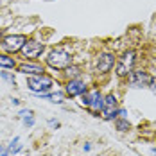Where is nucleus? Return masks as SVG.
Returning <instances> with one entry per match:
<instances>
[{
	"mask_svg": "<svg viewBox=\"0 0 156 156\" xmlns=\"http://www.w3.org/2000/svg\"><path fill=\"white\" fill-rule=\"evenodd\" d=\"M102 111H104V119L106 120H111L119 115V109H117V97L113 94H109L104 97V106H102Z\"/></svg>",
	"mask_w": 156,
	"mask_h": 156,
	"instance_id": "obj_6",
	"label": "nucleus"
},
{
	"mask_svg": "<svg viewBox=\"0 0 156 156\" xmlns=\"http://www.w3.org/2000/svg\"><path fill=\"white\" fill-rule=\"evenodd\" d=\"M27 86L34 94H45L52 88V77L47 74H38V76H31L27 79Z\"/></svg>",
	"mask_w": 156,
	"mask_h": 156,
	"instance_id": "obj_2",
	"label": "nucleus"
},
{
	"mask_svg": "<svg viewBox=\"0 0 156 156\" xmlns=\"http://www.w3.org/2000/svg\"><path fill=\"white\" fill-rule=\"evenodd\" d=\"M90 95V108L94 109V111H99V109H102V106H104V97L99 94L97 90L95 92H92Z\"/></svg>",
	"mask_w": 156,
	"mask_h": 156,
	"instance_id": "obj_11",
	"label": "nucleus"
},
{
	"mask_svg": "<svg viewBox=\"0 0 156 156\" xmlns=\"http://www.w3.org/2000/svg\"><path fill=\"white\" fill-rule=\"evenodd\" d=\"M43 43H38V41H34V40H29L23 47H22V56L25 58V59H32V58H38L41 52H43Z\"/></svg>",
	"mask_w": 156,
	"mask_h": 156,
	"instance_id": "obj_5",
	"label": "nucleus"
},
{
	"mask_svg": "<svg viewBox=\"0 0 156 156\" xmlns=\"http://www.w3.org/2000/svg\"><path fill=\"white\" fill-rule=\"evenodd\" d=\"M135 56H136L135 50H127V52H124V56L120 58V61L117 65V74L120 77H124V76H127L131 72V68L135 65Z\"/></svg>",
	"mask_w": 156,
	"mask_h": 156,
	"instance_id": "obj_4",
	"label": "nucleus"
},
{
	"mask_svg": "<svg viewBox=\"0 0 156 156\" xmlns=\"http://www.w3.org/2000/svg\"><path fill=\"white\" fill-rule=\"evenodd\" d=\"M151 90H153V92L156 94V77H154V79H151Z\"/></svg>",
	"mask_w": 156,
	"mask_h": 156,
	"instance_id": "obj_20",
	"label": "nucleus"
},
{
	"mask_svg": "<svg viewBox=\"0 0 156 156\" xmlns=\"http://www.w3.org/2000/svg\"><path fill=\"white\" fill-rule=\"evenodd\" d=\"M18 140H20V138H18V136H16L15 140L11 142V145H9V153H18V151H20V149H22V145H20V144H18Z\"/></svg>",
	"mask_w": 156,
	"mask_h": 156,
	"instance_id": "obj_13",
	"label": "nucleus"
},
{
	"mask_svg": "<svg viewBox=\"0 0 156 156\" xmlns=\"http://www.w3.org/2000/svg\"><path fill=\"white\" fill-rule=\"evenodd\" d=\"M23 124L27 126V127H31V126L34 124V120H32V117H29V119H23Z\"/></svg>",
	"mask_w": 156,
	"mask_h": 156,
	"instance_id": "obj_18",
	"label": "nucleus"
},
{
	"mask_svg": "<svg viewBox=\"0 0 156 156\" xmlns=\"http://www.w3.org/2000/svg\"><path fill=\"white\" fill-rule=\"evenodd\" d=\"M7 153H9V149H5L4 145H0V156H7Z\"/></svg>",
	"mask_w": 156,
	"mask_h": 156,
	"instance_id": "obj_19",
	"label": "nucleus"
},
{
	"mask_svg": "<svg viewBox=\"0 0 156 156\" xmlns=\"http://www.w3.org/2000/svg\"><path fill=\"white\" fill-rule=\"evenodd\" d=\"M0 66H5V68H13L15 66V59L5 56V54H0Z\"/></svg>",
	"mask_w": 156,
	"mask_h": 156,
	"instance_id": "obj_12",
	"label": "nucleus"
},
{
	"mask_svg": "<svg viewBox=\"0 0 156 156\" xmlns=\"http://www.w3.org/2000/svg\"><path fill=\"white\" fill-rule=\"evenodd\" d=\"M81 104L90 108V95H88V94H83V97H81Z\"/></svg>",
	"mask_w": 156,
	"mask_h": 156,
	"instance_id": "obj_15",
	"label": "nucleus"
},
{
	"mask_svg": "<svg viewBox=\"0 0 156 156\" xmlns=\"http://www.w3.org/2000/svg\"><path fill=\"white\" fill-rule=\"evenodd\" d=\"M113 63H115V56L109 54V52H104V54H101V56L97 58L95 68H97V72L104 74V72H109V70L113 68Z\"/></svg>",
	"mask_w": 156,
	"mask_h": 156,
	"instance_id": "obj_7",
	"label": "nucleus"
},
{
	"mask_svg": "<svg viewBox=\"0 0 156 156\" xmlns=\"http://www.w3.org/2000/svg\"><path fill=\"white\" fill-rule=\"evenodd\" d=\"M47 65L48 66H52V68H58V70H61V68H68V66L72 65V56L61 47L54 48V50L47 56Z\"/></svg>",
	"mask_w": 156,
	"mask_h": 156,
	"instance_id": "obj_1",
	"label": "nucleus"
},
{
	"mask_svg": "<svg viewBox=\"0 0 156 156\" xmlns=\"http://www.w3.org/2000/svg\"><path fill=\"white\" fill-rule=\"evenodd\" d=\"M27 43V38L23 36V34H15V36H7V38H4V41H2V47L5 48L7 52H18V50H22V47Z\"/></svg>",
	"mask_w": 156,
	"mask_h": 156,
	"instance_id": "obj_3",
	"label": "nucleus"
},
{
	"mask_svg": "<svg viewBox=\"0 0 156 156\" xmlns=\"http://www.w3.org/2000/svg\"><path fill=\"white\" fill-rule=\"evenodd\" d=\"M20 117H22V119H29V117H32V111L31 109H22V111H20Z\"/></svg>",
	"mask_w": 156,
	"mask_h": 156,
	"instance_id": "obj_17",
	"label": "nucleus"
},
{
	"mask_svg": "<svg viewBox=\"0 0 156 156\" xmlns=\"http://www.w3.org/2000/svg\"><path fill=\"white\" fill-rule=\"evenodd\" d=\"M147 83H151V77L145 74V72H135L133 77H131V84L135 88H140V86H145Z\"/></svg>",
	"mask_w": 156,
	"mask_h": 156,
	"instance_id": "obj_10",
	"label": "nucleus"
},
{
	"mask_svg": "<svg viewBox=\"0 0 156 156\" xmlns=\"http://www.w3.org/2000/svg\"><path fill=\"white\" fill-rule=\"evenodd\" d=\"M81 72H79V66H70L68 68V76H72V77H76V76H79Z\"/></svg>",
	"mask_w": 156,
	"mask_h": 156,
	"instance_id": "obj_16",
	"label": "nucleus"
},
{
	"mask_svg": "<svg viewBox=\"0 0 156 156\" xmlns=\"http://www.w3.org/2000/svg\"><path fill=\"white\" fill-rule=\"evenodd\" d=\"M18 70H20L22 74H29V76H38V74H43V72H45L43 66L38 65V63H22V65L18 66Z\"/></svg>",
	"mask_w": 156,
	"mask_h": 156,
	"instance_id": "obj_9",
	"label": "nucleus"
},
{
	"mask_svg": "<svg viewBox=\"0 0 156 156\" xmlns=\"http://www.w3.org/2000/svg\"><path fill=\"white\" fill-rule=\"evenodd\" d=\"M66 94L70 95V97L86 94V84H84L81 79H70L68 84H66Z\"/></svg>",
	"mask_w": 156,
	"mask_h": 156,
	"instance_id": "obj_8",
	"label": "nucleus"
},
{
	"mask_svg": "<svg viewBox=\"0 0 156 156\" xmlns=\"http://www.w3.org/2000/svg\"><path fill=\"white\" fill-rule=\"evenodd\" d=\"M117 129H119V131H127V129H129V122L124 120V119H122V120H117Z\"/></svg>",
	"mask_w": 156,
	"mask_h": 156,
	"instance_id": "obj_14",
	"label": "nucleus"
}]
</instances>
